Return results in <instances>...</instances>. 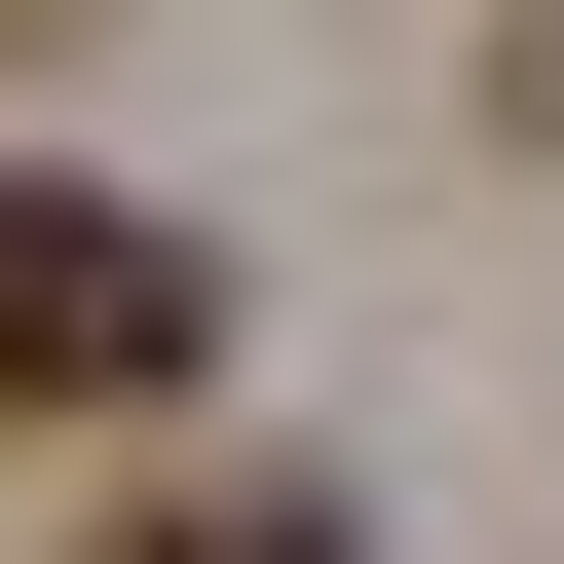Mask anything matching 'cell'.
Segmentation results:
<instances>
[{
  "label": "cell",
  "mask_w": 564,
  "mask_h": 564,
  "mask_svg": "<svg viewBox=\"0 0 564 564\" xmlns=\"http://www.w3.org/2000/svg\"><path fill=\"white\" fill-rule=\"evenodd\" d=\"M226 377V263L151 188H0V414H188Z\"/></svg>",
  "instance_id": "obj_1"
},
{
  "label": "cell",
  "mask_w": 564,
  "mask_h": 564,
  "mask_svg": "<svg viewBox=\"0 0 564 564\" xmlns=\"http://www.w3.org/2000/svg\"><path fill=\"white\" fill-rule=\"evenodd\" d=\"M76 564H339V489H113Z\"/></svg>",
  "instance_id": "obj_2"
}]
</instances>
